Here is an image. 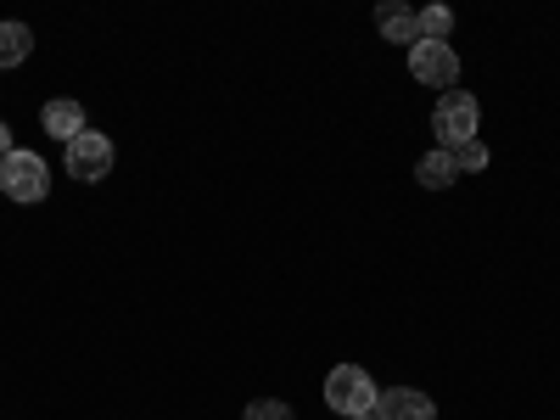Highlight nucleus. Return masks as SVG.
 <instances>
[{
  "mask_svg": "<svg viewBox=\"0 0 560 420\" xmlns=\"http://www.w3.org/2000/svg\"><path fill=\"white\" fill-rule=\"evenodd\" d=\"M34 51V28L28 23H0V68H18Z\"/></svg>",
  "mask_w": 560,
  "mask_h": 420,
  "instance_id": "9d476101",
  "label": "nucleus"
},
{
  "mask_svg": "<svg viewBox=\"0 0 560 420\" xmlns=\"http://www.w3.org/2000/svg\"><path fill=\"white\" fill-rule=\"evenodd\" d=\"M448 28H454V12L448 7H420L415 12V34L420 39H448Z\"/></svg>",
  "mask_w": 560,
  "mask_h": 420,
  "instance_id": "9b49d317",
  "label": "nucleus"
},
{
  "mask_svg": "<svg viewBox=\"0 0 560 420\" xmlns=\"http://www.w3.org/2000/svg\"><path fill=\"white\" fill-rule=\"evenodd\" d=\"M376 28H382V39H393V45H415V39H420V34H415V12L398 7V0H382V7H376Z\"/></svg>",
  "mask_w": 560,
  "mask_h": 420,
  "instance_id": "6e6552de",
  "label": "nucleus"
},
{
  "mask_svg": "<svg viewBox=\"0 0 560 420\" xmlns=\"http://www.w3.org/2000/svg\"><path fill=\"white\" fill-rule=\"evenodd\" d=\"M376 404H382V387L370 382L359 364H337L331 376H325V409H337L342 420L376 415Z\"/></svg>",
  "mask_w": 560,
  "mask_h": 420,
  "instance_id": "f257e3e1",
  "label": "nucleus"
},
{
  "mask_svg": "<svg viewBox=\"0 0 560 420\" xmlns=\"http://www.w3.org/2000/svg\"><path fill=\"white\" fill-rule=\"evenodd\" d=\"M62 163H68V174H73V179L96 185V179H107V174H113V140H107L102 129H84L79 140H68Z\"/></svg>",
  "mask_w": 560,
  "mask_h": 420,
  "instance_id": "39448f33",
  "label": "nucleus"
},
{
  "mask_svg": "<svg viewBox=\"0 0 560 420\" xmlns=\"http://www.w3.org/2000/svg\"><path fill=\"white\" fill-rule=\"evenodd\" d=\"M448 158H454V168H459V174H477V168H488V147H482V140H465V147H454Z\"/></svg>",
  "mask_w": 560,
  "mask_h": 420,
  "instance_id": "f8f14e48",
  "label": "nucleus"
},
{
  "mask_svg": "<svg viewBox=\"0 0 560 420\" xmlns=\"http://www.w3.org/2000/svg\"><path fill=\"white\" fill-rule=\"evenodd\" d=\"M0 191H7L12 202H45L51 197V168H45L39 152L12 147L7 158H0Z\"/></svg>",
  "mask_w": 560,
  "mask_h": 420,
  "instance_id": "f03ea898",
  "label": "nucleus"
},
{
  "mask_svg": "<svg viewBox=\"0 0 560 420\" xmlns=\"http://www.w3.org/2000/svg\"><path fill=\"white\" fill-rule=\"evenodd\" d=\"M376 420H438V404L415 387H393V393H382Z\"/></svg>",
  "mask_w": 560,
  "mask_h": 420,
  "instance_id": "423d86ee",
  "label": "nucleus"
},
{
  "mask_svg": "<svg viewBox=\"0 0 560 420\" xmlns=\"http://www.w3.org/2000/svg\"><path fill=\"white\" fill-rule=\"evenodd\" d=\"M247 420H292V404H280V398H253V404H247Z\"/></svg>",
  "mask_w": 560,
  "mask_h": 420,
  "instance_id": "ddd939ff",
  "label": "nucleus"
},
{
  "mask_svg": "<svg viewBox=\"0 0 560 420\" xmlns=\"http://www.w3.org/2000/svg\"><path fill=\"white\" fill-rule=\"evenodd\" d=\"M39 124H45V135H57L62 147H68V140L84 135V107H79V102H45Z\"/></svg>",
  "mask_w": 560,
  "mask_h": 420,
  "instance_id": "0eeeda50",
  "label": "nucleus"
},
{
  "mask_svg": "<svg viewBox=\"0 0 560 420\" xmlns=\"http://www.w3.org/2000/svg\"><path fill=\"white\" fill-rule=\"evenodd\" d=\"M7 152H12V129H7V124H0V158H7Z\"/></svg>",
  "mask_w": 560,
  "mask_h": 420,
  "instance_id": "4468645a",
  "label": "nucleus"
},
{
  "mask_svg": "<svg viewBox=\"0 0 560 420\" xmlns=\"http://www.w3.org/2000/svg\"><path fill=\"white\" fill-rule=\"evenodd\" d=\"M415 179L427 185V191H448V185L459 179V168H454V158H448V152L438 147V152H427V158L415 163Z\"/></svg>",
  "mask_w": 560,
  "mask_h": 420,
  "instance_id": "1a4fd4ad",
  "label": "nucleus"
},
{
  "mask_svg": "<svg viewBox=\"0 0 560 420\" xmlns=\"http://www.w3.org/2000/svg\"><path fill=\"white\" fill-rule=\"evenodd\" d=\"M409 73H415L420 84H432V90L459 84V57H454V45H448V39H415V45H409Z\"/></svg>",
  "mask_w": 560,
  "mask_h": 420,
  "instance_id": "20e7f679",
  "label": "nucleus"
},
{
  "mask_svg": "<svg viewBox=\"0 0 560 420\" xmlns=\"http://www.w3.org/2000/svg\"><path fill=\"white\" fill-rule=\"evenodd\" d=\"M359 420H376V415H359Z\"/></svg>",
  "mask_w": 560,
  "mask_h": 420,
  "instance_id": "2eb2a0df",
  "label": "nucleus"
},
{
  "mask_svg": "<svg viewBox=\"0 0 560 420\" xmlns=\"http://www.w3.org/2000/svg\"><path fill=\"white\" fill-rule=\"evenodd\" d=\"M477 124H482L477 96H465V90H443V102L432 107V135H438V147L454 152V147H465V140H477Z\"/></svg>",
  "mask_w": 560,
  "mask_h": 420,
  "instance_id": "7ed1b4c3",
  "label": "nucleus"
}]
</instances>
